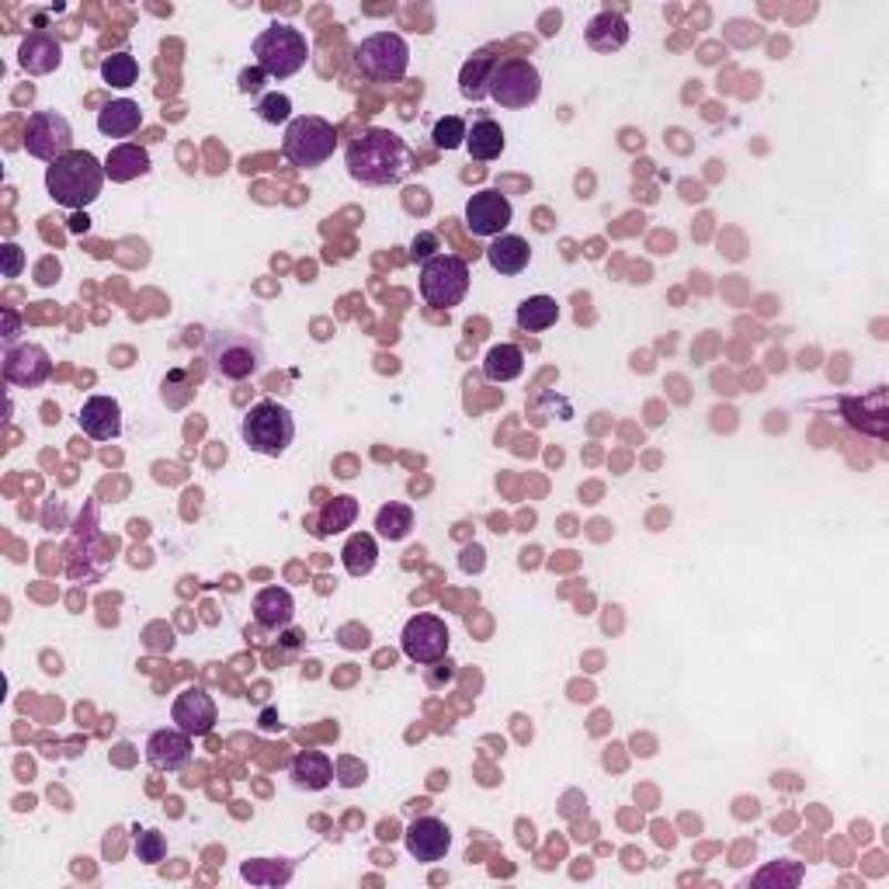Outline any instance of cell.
<instances>
[{"label":"cell","instance_id":"15","mask_svg":"<svg viewBox=\"0 0 889 889\" xmlns=\"http://www.w3.org/2000/svg\"><path fill=\"white\" fill-rule=\"evenodd\" d=\"M403 845L417 861L431 866V861H441L445 855H449L452 830H449V824L438 820V817H417L403 834Z\"/></svg>","mask_w":889,"mask_h":889},{"label":"cell","instance_id":"34","mask_svg":"<svg viewBox=\"0 0 889 889\" xmlns=\"http://www.w3.org/2000/svg\"><path fill=\"white\" fill-rule=\"evenodd\" d=\"M257 115L268 125H289L293 122V101L289 94H265L257 101Z\"/></svg>","mask_w":889,"mask_h":889},{"label":"cell","instance_id":"16","mask_svg":"<svg viewBox=\"0 0 889 889\" xmlns=\"http://www.w3.org/2000/svg\"><path fill=\"white\" fill-rule=\"evenodd\" d=\"M192 740L195 737H188L185 729H177V726L156 729V734H150V740H146V762H150V768H156V772H181V768H188L192 765V754H195Z\"/></svg>","mask_w":889,"mask_h":889},{"label":"cell","instance_id":"41","mask_svg":"<svg viewBox=\"0 0 889 889\" xmlns=\"http://www.w3.org/2000/svg\"><path fill=\"white\" fill-rule=\"evenodd\" d=\"M14 337H18V317H14V313H8V327H4V345L8 348L14 345Z\"/></svg>","mask_w":889,"mask_h":889},{"label":"cell","instance_id":"5","mask_svg":"<svg viewBox=\"0 0 889 889\" xmlns=\"http://www.w3.org/2000/svg\"><path fill=\"white\" fill-rule=\"evenodd\" d=\"M208 369L229 382L254 379L265 369V345L247 330H216L208 337Z\"/></svg>","mask_w":889,"mask_h":889},{"label":"cell","instance_id":"19","mask_svg":"<svg viewBox=\"0 0 889 889\" xmlns=\"http://www.w3.org/2000/svg\"><path fill=\"white\" fill-rule=\"evenodd\" d=\"M143 125V109L133 98H115L98 112V133L109 140H129L136 136Z\"/></svg>","mask_w":889,"mask_h":889},{"label":"cell","instance_id":"28","mask_svg":"<svg viewBox=\"0 0 889 889\" xmlns=\"http://www.w3.org/2000/svg\"><path fill=\"white\" fill-rule=\"evenodd\" d=\"M341 560H345V570L351 573V578H369L379 563V545L369 532H355L341 549Z\"/></svg>","mask_w":889,"mask_h":889},{"label":"cell","instance_id":"22","mask_svg":"<svg viewBox=\"0 0 889 889\" xmlns=\"http://www.w3.org/2000/svg\"><path fill=\"white\" fill-rule=\"evenodd\" d=\"M584 39L594 52H619L625 49V42H630V21H625L619 11H597L591 21H587V29H584Z\"/></svg>","mask_w":889,"mask_h":889},{"label":"cell","instance_id":"42","mask_svg":"<svg viewBox=\"0 0 889 889\" xmlns=\"http://www.w3.org/2000/svg\"><path fill=\"white\" fill-rule=\"evenodd\" d=\"M70 229H73V233H88V229H91V219H88V216H76V219L70 223Z\"/></svg>","mask_w":889,"mask_h":889},{"label":"cell","instance_id":"17","mask_svg":"<svg viewBox=\"0 0 889 889\" xmlns=\"http://www.w3.org/2000/svg\"><path fill=\"white\" fill-rule=\"evenodd\" d=\"M296 619V597L272 584V587H260L254 594V622L260 625L265 633H282V630H289Z\"/></svg>","mask_w":889,"mask_h":889},{"label":"cell","instance_id":"2","mask_svg":"<svg viewBox=\"0 0 889 889\" xmlns=\"http://www.w3.org/2000/svg\"><path fill=\"white\" fill-rule=\"evenodd\" d=\"M104 181H109V174H104V164L91 150H70L57 164L45 167V192L63 208H88L91 202H98Z\"/></svg>","mask_w":889,"mask_h":889},{"label":"cell","instance_id":"39","mask_svg":"<svg viewBox=\"0 0 889 889\" xmlns=\"http://www.w3.org/2000/svg\"><path fill=\"white\" fill-rule=\"evenodd\" d=\"M265 84H268V76L260 73L257 67H251V70H244V73H241V91H244V94H251V98H257L260 91H265Z\"/></svg>","mask_w":889,"mask_h":889},{"label":"cell","instance_id":"38","mask_svg":"<svg viewBox=\"0 0 889 889\" xmlns=\"http://www.w3.org/2000/svg\"><path fill=\"white\" fill-rule=\"evenodd\" d=\"M0 254H4V278H18L24 268V251L8 241L4 247H0Z\"/></svg>","mask_w":889,"mask_h":889},{"label":"cell","instance_id":"37","mask_svg":"<svg viewBox=\"0 0 889 889\" xmlns=\"http://www.w3.org/2000/svg\"><path fill=\"white\" fill-rule=\"evenodd\" d=\"M435 254H438V233H417L413 244H410V257L425 265V260H431Z\"/></svg>","mask_w":889,"mask_h":889},{"label":"cell","instance_id":"18","mask_svg":"<svg viewBox=\"0 0 889 889\" xmlns=\"http://www.w3.org/2000/svg\"><path fill=\"white\" fill-rule=\"evenodd\" d=\"M81 431L94 441H115L122 435V407L115 397H88L81 407Z\"/></svg>","mask_w":889,"mask_h":889},{"label":"cell","instance_id":"12","mask_svg":"<svg viewBox=\"0 0 889 889\" xmlns=\"http://www.w3.org/2000/svg\"><path fill=\"white\" fill-rule=\"evenodd\" d=\"M511 219H514V208L508 195L497 188H483L477 195H469L466 202V226L473 237H501L511 226Z\"/></svg>","mask_w":889,"mask_h":889},{"label":"cell","instance_id":"3","mask_svg":"<svg viewBox=\"0 0 889 889\" xmlns=\"http://www.w3.org/2000/svg\"><path fill=\"white\" fill-rule=\"evenodd\" d=\"M251 52H254V67L265 73L268 81H289V76H296L309 63V39L296 24L275 21L251 42Z\"/></svg>","mask_w":889,"mask_h":889},{"label":"cell","instance_id":"6","mask_svg":"<svg viewBox=\"0 0 889 889\" xmlns=\"http://www.w3.org/2000/svg\"><path fill=\"white\" fill-rule=\"evenodd\" d=\"M337 150V129L334 122L320 115H296L285 125V140H282V156L299 171L320 167L327 164Z\"/></svg>","mask_w":889,"mask_h":889},{"label":"cell","instance_id":"9","mask_svg":"<svg viewBox=\"0 0 889 889\" xmlns=\"http://www.w3.org/2000/svg\"><path fill=\"white\" fill-rule=\"evenodd\" d=\"M469 293V260L459 254H435L421 265V296L435 309H452Z\"/></svg>","mask_w":889,"mask_h":889},{"label":"cell","instance_id":"11","mask_svg":"<svg viewBox=\"0 0 889 889\" xmlns=\"http://www.w3.org/2000/svg\"><path fill=\"white\" fill-rule=\"evenodd\" d=\"M449 625L445 619L431 615V612H417L407 625H403V636H400V650L403 657L413 661V664H438L445 661V653H449Z\"/></svg>","mask_w":889,"mask_h":889},{"label":"cell","instance_id":"27","mask_svg":"<svg viewBox=\"0 0 889 889\" xmlns=\"http://www.w3.org/2000/svg\"><path fill=\"white\" fill-rule=\"evenodd\" d=\"M514 320H518L521 330L542 334V330H549V327H556V320H560V306H556L553 296H529L525 303L518 306Z\"/></svg>","mask_w":889,"mask_h":889},{"label":"cell","instance_id":"23","mask_svg":"<svg viewBox=\"0 0 889 889\" xmlns=\"http://www.w3.org/2000/svg\"><path fill=\"white\" fill-rule=\"evenodd\" d=\"M466 150L480 164L497 161V156L504 153V129H501V122L490 119V115H477L473 125L466 129Z\"/></svg>","mask_w":889,"mask_h":889},{"label":"cell","instance_id":"29","mask_svg":"<svg viewBox=\"0 0 889 889\" xmlns=\"http://www.w3.org/2000/svg\"><path fill=\"white\" fill-rule=\"evenodd\" d=\"M355 521H358V501H355V497H348V493H341V497H334V501H327L313 535H337V532L351 529Z\"/></svg>","mask_w":889,"mask_h":889},{"label":"cell","instance_id":"26","mask_svg":"<svg viewBox=\"0 0 889 889\" xmlns=\"http://www.w3.org/2000/svg\"><path fill=\"white\" fill-rule=\"evenodd\" d=\"M525 372V355L518 345H493L483 358V376L490 382H511Z\"/></svg>","mask_w":889,"mask_h":889},{"label":"cell","instance_id":"31","mask_svg":"<svg viewBox=\"0 0 889 889\" xmlns=\"http://www.w3.org/2000/svg\"><path fill=\"white\" fill-rule=\"evenodd\" d=\"M493 63L497 60L490 57V52H480V57H473V60L462 67V73H459V91H462V98H469V101L487 98V81H490Z\"/></svg>","mask_w":889,"mask_h":889},{"label":"cell","instance_id":"32","mask_svg":"<svg viewBox=\"0 0 889 889\" xmlns=\"http://www.w3.org/2000/svg\"><path fill=\"white\" fill-rule=\"evenodd\" d=\"M413 529V511L410 504H386L376 514V532L389 542H403Z\"/></svg>","mask_w":889,"mask_h":889},{"label":"cell","instance_id":"14","mask_svg":"<svg viewBox=\"0 0 889 889\" xmlns=\"http://www.w3.org/2000/svg\"><path fill=\"white\" fill-rule=\"evenodd\" d=\"M52 376V358L42 345H11L4 348V379L21 389H35Z\"/></svg>","mask_w":889,"mask_h":889},{"label":"cell","instance_id":"30","mask_svg":"<svg viewBox=\"0 0 889 889\" xmlns=\"http://www.w3.org/2000/svg\"><path fill=\"white\" fill-rule=\"evenodd\" d=\"M98 70H101V81L109 88H119V91L133 88L140 81V63H136L133 52H112V57L101 60Z\"/></svg>","mask_w":889,"mask_h":889},{"label":"cell","instance_id":"40","mask_svg":"<svg viewBox=\"0 0 889 889\" xmlns=\"http://www.w3.org/2000/svg\"><path fill=\"white\" fill-rule=\"evenodd\" d=\"M480 556H483V549H480V545H469V549H466V560H462V566H466V570H480V566H483V560H480Z\"/></svg>","mask_w":889,"mask_h":889},{"label":"cell","instance_id":"36","mask_svg":"<svg viewBox=\"0 0 889 889\" xmlns=\"http://www.w3.org/2000/svg\"><path fill=\"white\" fill-rule=\"evenodd\" d=\"M365 775H369V768H365L361 762H355V757H341V762H337V781L348 786V789L361 786Z\"/></svg>","mask_w":889,"mask_h":889},{"label":"cell","instance_id":"13","mask_svg":"<svg viewBox=\"0 0 889 889\" xmlns=\"http://www.w3.org/2000/svg\"><path fill=\"white\" fill-rule=\"evenodd\" d=\"M171 719H174L177 729H185L188 737L213 734V726L219 723L216 698L208 695L205 688H185L171 705Z\"/></svg>","mask_w":889,"mask_h":889},{"label":"cell","instance_id":"24","mask_svg":"<svg viewBox=\"0 0 889 889\" xmlns=\"http://www.w3.org/2000/svg\"><path fill=\"white\" fill-rule=\"evenodd\" d=\"M334 762H330V754L327 750H299L293 757V781L299 789H309V793H320L327 789L330 781H334Z\"/></svg>","mask_w":889,"mask_h":889},{"label":"cell","instance_id":"25","mask_svg":"<svg viewBox=\"0 0 889 889\" xmlns=\"http://www.w3.org/2000/svg\"><path fill=\"white\" fill-rule=\"evenodd\" d=\"M150 167H153L150 153L140 143H122V146H115L109 156H104V174H109L115 185H125V181L150 174Z\"/></svg>","mask_w":889,"mask_h":889},{"label":"cell","instance_id":"8","mask_svg":"<svg viewBox=\"0 0 889 889\" xmlns=\"http://www.w3.org/2000/svg\"><path fill=\"white\" fill-rule=\"evenodd\" d=\"M542 94V73L529 60H497L487 81V98H493L501 109H529Z\"/></svg>","mask_w":889,"mask_h":889},{"label":"cell","instance_id":"1","mask_svg":"<svg viewBox=\"0 0 889 889\" xmlns=\"http://www.w3.org/2000/svg\"><path fill=\"white\" fill-rule=\"evenodd\" d=\"M410 161H413L410 146L397 133H389V129H365V133H358L345 150L348 174L358 185H369V188L403 181V174L410 171Z\"/></svg>","mask_w":889,"mask_h":889},{"label":"cell","instance_id":"7","mask_svg":"<svg viewBox=\"0 0 889 889\" xmlns=\"http://www.w3.org/2000/svg\"><path fill=\"white\" fill-rule=\"evenodd\" d=\"M355 67L376 84L403 81L410 70V45L397 32H376L355 45Z\"/></svg>","mask_w":889,"mask_h":889},{"label":"cell","instance_id":"10","mask_svg":"<svg viewBox=\"0 0 889 889\" xmlns=\"http://www.w3.org/2000/svg\"><path fill=\"white\" fill-rule=\"evenodd\" d=\"M21 146L29 150V156L42 164H57L60 156L73 150V125L60 112H32L24 122V136Z\"/></svg>","mask_w":889,"mask_h":889},{"label":"cell","instance_id":"35","mask_svg":"<svg viewBox=\"0 0 889 889\" xmlns=\"http://www.w3.org/2000/svg\"><path fill=\"white\" fill-rule=\"evenodd\" d=\"M136 858L143 861V866H161V861L167 858V838L161 830H143L136 834Z\"/></svg>","mask_w":889,"mask_h":889},{"label":"cell","instance_id":"33","mask_svg":"<svg viewBox=\"0 0 889 889\" xmlns=\"http://www.w3.org/2000/svg\"><path fill=\"white\" fill-rule=\"evenodd\" d=\"M466 119H459V115H449V119H438L435 122V129H431V140H435V146L438 150H459V146H466Z\"/></svg>","mask_w":889,"mask_h":889},{"label":"cell","instance_id":"20","mask_svg":"<svg viewBox=\"0 0 889 889\" xmlns=\"http://www.w3.org/2000/svg\"><path fill=\"white\" fill-rule=\"evenodd\" d=\"M483 257L490 260V268L497 275H521L529 268L532 260V247L525 237H518V233H501V237H493V244L483 251Z\"/></svg>","mask_w":889,"mask_h":889},{"label":"cell","instance_id":"21","mask_svg":"<svg viewBox=\"0 0 889 889\" xmlns=\"http://www.w3.org/2000/svg\"><path fill=\"white\" fill-rule=\"evenodd\" d=\"M18 63H21L24 73H35V76L52 73V70L63 63L60 39L49 35V32H32L29 39L21 42V49H18Z\"/></svg>","mask_w":889,"mask_h":889},{"label":"cell","instance_id":"4","mask_svg":"<svg viewBox=\"0 0 889 889\" xmlns=\"http://www.w3.org/2000/svg\"><path fill=\"white\" fill-rule=\"evenodd\" d=\"M241 435H244V445L251 452L278 459V456L289 452V445L296 441V417L278 400H260L244 413Z\"/></svg>","mask_w":889,"mask_h":889}]
</instances>
